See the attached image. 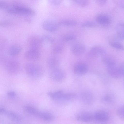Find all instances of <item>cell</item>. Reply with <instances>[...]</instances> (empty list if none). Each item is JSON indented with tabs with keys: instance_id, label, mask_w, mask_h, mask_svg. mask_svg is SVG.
<instances>
[{
	"instance_id": "obj_40",
	"label": "cell",
	"mask_w": 124,
	"mask_h": 124,
	"mask_svg": "<svg viewBox=\"0 0 124 124\" xmlns=\"http://www.w3.org/2000/svg\"><path fill=\"white\" fill-rule=\"evenodd\" d=\"M7 110L3 107H1L0 108V113L1 114H5Z\"/></svg>"
},
{
	"instance_id": "obj_23",
	"label": "cell",
	"mask_w": 124,
	"mask_h": 124,
	"mask_svg": "<svg viewBox=\"0 0 124 124\" xmlns=\"http://www.w3.org/2000/svg\"><path fill=\"white\" fill-rule=\"evenodd\" d=\"M25 111L30 114L37 116L39 111L36 108L30 105H26L24 107Z\"/></svg>"
},
{
	"instance_id": "obj_42",
	"label": "cell",
	"mask_w": 124,
	"mask_h": 124,
	"mask_svg": "<svg viewBox=\"0 0 124 124\" xmlns=\"http://www.w3.org/2000/svg\"></svg>"
},
{
	"instance_id": "obj_3",
	"label": "cell",
	"mask_w": 124,
	"mask_h": 124,
	"mask_svg": "<svg viewBox=\"0 0 124 124\" xmlns=\"http://www.w3.org/2000/svg\"><path fill=\"white\" fill-rule=\"evenodd\" d=\"M27 43L30 48L39 50L42 46L44 41L42 37L36 35L29 36L27 39Z\"/></svg>"
},
{
	"instance_id": "obj_30",
	"label": "cell",
	"mask_w": 124,
	"mask_h": 124,
	"mask_svg": "<svg viewBox=\"0 0 124 124\" xmlns=\"http://www.w3.org/2000/svg\"><path fill=\"white\" fill-rule=\"evenodd\" d=\"M73 1L77 5L81 7L87 6L89 3V1L87 0H74Z\"/></svg>"
},
{
	"instance_id": "obj_41",
	"label": "cell",
	"mask_w": 124,
	"mask_h": 124,
	"mask_svg": "<svg viewBox=\"0 0 124 124\" xmlns=\"http://www.w3.org/2000/svg\"><path fill=\"white\" fill-rule=\"evenodd\" d=\"M118 26L124 29V23H120L118 24Z\"/></svg>"
},
{
	"instance_id": "obj_13",
	"label": "cell",
	"mask_w": 124,
	"mask_h": 124,
	"mask_svg": "<svg viewBox=\"0 0 124 124\" xmlns=\"http://www.w3.org/2000/svg\"><path fill=\"white\" fill-rule=\"evenodd\" d=\"M106 70L108 74L114 78H118L121 76L119 67L116 65L107 66Z\"/></svg>"
},
{
	"instance_id": "obj_28",
	"label": "cell",
	"mask_w": 124,
	"mask_h": 124,
	"mask_svg": "<svg viewBox=\"0 0 124 124\" xmlns=\"http://www.w3.org/2000/svg\"><path fill=\"white\" fill-rule=\"evenodd\" d=\"M81 26L83 27L94 28L97 27V25L93 21H87L83 23Z\"/></svg>"
},
{
	"instance_id": "obj_6",
	"label": "cell",
	"mask_w": 124,
	"mask_h": 124,
	"mask_svg": "<svg viewBox=\"0 0 124 124\" xmlns=\"http://www.w3.org/2000/svg\"><path fill=\"white\" fill-rule=\"evenodd\" d=\"M50 77L54 81L61 82L65 78L66 74L62 70L58 68L52 70L50 73Z\"/></svg>"
},
{
	"instance_id": "obj_10",
	"label": "cell",
	"mask_w": 124,
	"mask_h": 124,
	"mask_svg": "<svg viewBox=\"0 0 124 124\" xmlns=\"http://www.w3.org/2000/svg\"><path fill=\"white\" fill-rule=\"evenodd\" d=\"M105 49L103 47L99 46H95L92 47L88 53L89 57L93 58H96L101 57L106 54Z\"/></svg>"
},
{
	"instance_id": "obj_32",
	"label": "cell",
	"mask_w": 124,
	"mask_h": 124,
	"mask_svg": "<svg viewBox=\"0 0 124 124\" xmlns=\"http://www.w3.org/2000/svg\"><path fill=\"white\" fill-rule=\"evenodd\" d=\"M117 114L120 118L122 119H124V105L118 108L117 111Z\"/></svg>"
},
{
	"instance_id": "obj_26",
	"label": "cell",
	"mask_w": 124,
	"mask_h": 124,
	"mask_svg": "<svg viewBox=\"0 0 124 124\" xmlns=\"http://www.w3.org/2000/svg\"><path fill=\"white\" fill-rule=\"evenodd\" d=\"M63 47L61 45L54 46L52 49V52L54 54H58L61 53L63 50Z\"/></svg>"
},
{
	"instance_id": "obj_15",
	"label": "cell",
	"mask_w": 124,
	"mask_h": 124,
	"mask_svg": "<svg viewBox=\"0 0 124 124\" xmlns=\"http://www.w3.org/2000/svg\"><path fill=\"white\" fill-rule=\"evenodd\" d=\"M84 46L80 43H76L73 44L71 47V51L75 55H79L83 54L85 51Z\"/></svg>"
},
{
	"instance_id": "obj_12",
	"label": "cell",
	"mask_w": 124,
	"mask_h": 124,
	"mask_svg": "<svg viewBox=\"0 0 124 124\" xmlns=\"http://www.w3.org/2000/svg\"><path fill=\"white\" fill-rule=\"evenodd\" d=\"M88 67L86 64L83 62H80L76 63L73 68L74 73L77 75H82L87 72Z\"/></svg>"
},
{
	"instance_id": "obj_31",
	"label": "cell",
	"mask_w": 124,
	"mask_h": 124,
	"mask_svg": "<svg viewBox=\"0 0 124 124\" xmlns=\"http://www.w3.org/2000/svg\"><path fill=\"white\" fill-rule=\"evenodd\" d=\"M43 41H45L50 43H53L54 42L53 38L51 36L47 34H45L42 37Z\"/></svg>"
},
{
	"instance_id": "obj_39",
	"label": "cell",
	"mask_w": 124,
	"mask_h": 124,
	"mask_svg": "<svg viewBox=\"0 0 124 124\" xmlns=\"http://www.w3.org/2000/svg\"><path fill=\"white\" fill-rule=\"evenodd\" d=\"M7 94L8 96L10 97H13L16 95V93L13 91H8L7 93Z\"/></svg>"
},
{
	"instance_id": "obj_14",
	"label": "cell",
	"mask_w": 124,
	"mask_h": 124,
	"mask_svg": "<svg viewBox=\"0 0 124 124\" xmlns=\"http://www.w3.org/2000/svg\"><path fill=\"white\" fill-rule=\"evenodd\" d=\"M96 20L98 23L103 25H110L112 22L110 17L104 14H101L97 15L96 17Z\"/></svg>"
},
{
	"instance_id": "obj_22",
	"label": "cell",
	"mask_w": 124,
	"mask_h": 124,
	"mask_svg": "<svg viewBox=\"0 0 124 124\" xmlns=\"http://www.w3.org/2000/svg\"><path fill=\"white\" fill-rule=\"evenodd\" d=\"M59 24L63 25L73 26L76 25L77 24V22L72 20H61L58 22Z\"/></svg>"
},
{
	"instance_id": "obj_29",
	"label": "cell",
	"mask_w": 124,
	"mask_h": 124,
	"mask_svg": "<svg viewBox=\"0 0 124 124\" xmlns=\"http://www.w3.org/2000/svg\"><path fill=\"white\" fill-rule=\"evenodd\" d=\"M76 38V36L74 35L68 34L63 36L62 37V39L63 41L67 42L73 40Z\"/></svg>"
},
{
	"instance_id": "obj_34",
	"label": "cell",
	"mask_w": 124,
	"mask_h": 124,
	"mask_svg": "<svg viewBox=\"0 0 124 124\" xmlns=\"http://www.w3.org/2000/svg\"><path fill=\"white\" fill-rule=\"evenodd\" d=\"M117 36L120 39L124 40V29L118 30L117 32Z\"/></svg>"
},
{
	"instance_id": "obj_37",
	"label": "cell",
	"mask_w": 124,
	"mask_h": 124,
	"mask_svg": "<svg viewBox=\"0 0 124 124\" xmlns=\"http://www.w3.org/2000/svg\"><path fill=\"white\" fill-rule=\"evenodd\" d=\"M107 1L106 0H96V3L99 6H103L106 3Z\"/></svg>"
},
{
	"instance_id": "obj_9",
	"label": "cell",
	"mask_w": 124,
	"mask_h": 124,
	"mask_svg": "<svg viewBox=\"0 0 124 124\" xmlns=\"http://www.w3.org/2000/svg\"><path fill=\"white\" fill-rule=\"evenodd\" d=\"M42 26L44 30L50 32H55L58 29L57 24L55 22L50 20H44L42 23Z\"/></svg>"
},
{
	"instance_id": "obj_20",
	"label": "cell",
	"mask_w": 124,
	"mask_h": 124,
	"mask_svg": "<svg viewBox=\"0 0 124 124\" xmlns=\"http://www.w3.org/2000/svg\"><path fill=\"white\" fill-rule=\"evenodd\" d=\"M21 48L19 45L14 44L10 47L9 52L10 54L12 56H16L19 54L21 51Z\"/></svg>"
},
{
	"instance_id": "obj_8",
	"label": "cell",
	"mask_w": 124,
	"mask_h": 124,
	"mask_svg": "<svg viewBox=\"0 0 124 124\" xmlns=\"http://www.w3.org/2000/svg\"><path fill=\"white\" fill-rule=\"evenodd\" d=\"M94 119L100 123L107 122L109 118V115L106 111L99 110L93 114Z\"/></svg>"
},
{
	"instance_id": "obj_4",
	"label": "cell",
	"mask_w": 124,
	"mask_h": 124,
	"mask_svg": "<svg viewBox=\"0 0 124 124\" xmlns=\"http://www.w3.org/2000/svg\"><path fill=\"white\" fill-rule=\"evenodd\" d=\"M76 117L78 121L85 123L89 122L94 119L93 114L86 111L79 112L77 114Z\"/></svg>"
},
{
	"instance_id": "obj_21",
	"label": "cell",
	"mask_w": 124,
	"mask_h": 124,
	"mask_svg": "<svg viewBox=\"0 0 124 124\" xmlns=\"http://www.w3.org/2000/svg\"><path fill=\"white\" fill-rule=\"evenodd\" d=\"M5 115L10 119L14 121L19 122L21 120V116L14 112L7 111Z\"/></svg>"
},
{
	"instance_id": "obj_5",
	"label": "cell",
	"mask_w": 124,
	"mask_h": 124,
	"mask_svg": "<svg viewBox=\"0 0 124 124\" xmlns=\"http://www.w3.org/2000/svg\"><path fill=\"white\" fill-rule=\"evenodd\" d=\"M80 100L83 104L89 106L93 103L94 98L93 95L92 93L89 92L85 91L80 94Z\"/></svg>"
},
{
	"instance_id": "obj_16",
	"label": "cell",
	"mask_w": 124,
	"mask_h": 124,
	"mask_svg": "<svg viewBox=\"0 0 124 124\" xmlns=\"http://www.w3.org/2000/svg\"><path fill=\"white\" fill-rule=\"evenodd\" d=\"M101 59L102 62L107 66L116 65L115 59L110 54H105L101 57Z\"/></svg>"
},
{
	"instance_id": "obj_25",
	"label": "cell",
	"mask_w": 124,
	"mask_h": 124,
	"mask_svg": "<svg viewBox=\"0 0 124 124\" xmlns=\"http://www.w3.org/2000/svg\"><path fill=\"white\" fill-rule=\"evenodd\" d=\"M110 45L115 49L120 50L124 51V46L118 42H111L109 43Z\"/></svg>"
},
{
	"instance_id": "obj_7",
	"label": "cell",
	"mask_w": 124,
	"mask_h": 124,
	"mask_svg": "<svg viewBox=\"0 0 124 124\" xmlns=\"http://www.w3.org/2000/svg\"><path fill=\"white\" fill-rule=\"evenodd\" d=\"M5 67L8 72L11 74H16L18 73L20 69V65L17 61L14 60H10L5 63Z\"/></svg>"
},
{
	"instance_id": "obj_35",
	"label": "cell",
	"mask_w": 124,
	"mask_h": 124,
	"mask_svg": "<svg viewBox=\"0 0 124 124\" xmlns=\"http://www.w3.org/2000/svg\"><path fill=\"white\" fill-rule=\"evenodd\" d=\"M12 25V23L8 21H3L0 23V26L3 27H7L11 26Z\"/></svg>"
},
{
	"instance_id": "obj_27",
	"label": "cell",
	"mask_w": 124,
	"mask_h": 124,
	"mask_svg": "<svg viewBox=\"0 0 124 124\" xmlns=\"http://www.w3.org/2000/svg\"><path fill=\"white\" fill-rule=\"evenodd\" d=\"M113 99V95L111 94L108 93L103 96L101 99V101L106 103H110Z\"/></svg>"
},
{
	"instance_id": "obj_19",
	"label": "cell",
	"mask_w": 124,
	"mask_h": 124,
	"mask_svg": "<svg viewBox=\"0 0 124 124\" xmlns=\"http://www.w3.org/2000/svg\"><path fill=\"white\" fill-rule=\"evenodd\" d=\"M64 93L62 90H60L54 93L49 92L47 95L53 100L57 101H62Z\"/></svg>"
},
{
	"instance_id": "obj_2",
	"label": "cell",
	"mask_w": 124,
	"mask_h": 124,
	"mask_svg": "<svg viewBox=\"0 0 124 124\" xmlns=\"http://www.w3.org/2000/svg\"><path fill=\"white\" fill-rule=\"evenodd\" d=\"M12 4L15 9L16 14L26 16H34L36 14L34 10L21 3L15 2Z\"/></svg>"
},
{
	"instance_id": "obj_24",
	"label": "cell",
	"mask_w": 124,
	"mask_h": 124,
	"mask_svg": "<svg viewBox=\"0 0 124 124\" xmlns=\"http://www.w3.org/2000/svg\"><path fill=\"white\" fill-rule=\"evenodd\" d=\"M76 97V94L73 93H64L62 101H69L74 100Z\"/></svg>"
},
{
	"instance_id": "obj_17",
	"label": "cell",
	"mask_w": 124,
	"mask_h": 124,
	"mask_svg": "<svg viewBox=\"0 0 124 124\" xmlns=\"http://www.w3.org/2000/svg\"><path fill=\"white\" fill-rule=\"evenodd\" d=\"M37 116L41 119L48 122L52 121L54 118L52 114L47 112L39 111Z\"/></svg>"
},
{
	"instance_id": "obj_18",
	"label": "cell",
	"mask_w": 124,
	"mask_h": 124,
	"mask_svg": "<svg viewBox=\"0 0 124 124\" xmlns=\"http://www.w3.org/2000/svg\"><path fill=\"white\" fill-rule=\"evenodd\" d=\"M47 64L49 67L52 70L58 68L59 64V61L56 57H51L47 60Z\"/></svg>"
},
{
	"instance_id": "obj_38",
	"label": "cell",
	"mask_w": 124,
	"mask_h": 124,
	"mask_svg": "<svg viewBox=\"0 0 124 124\" xmlns=\"http://www.w3.org/2000/svg\"><path fill=\"white\" fill-rule=\"evenodd\" d=\"M49 1L51 4L55 5H59L62 2L61 0H50Z\"/></svg>"
},
{
	"instance_id": "obj_11",
	"label": "cell",
	"mask_w": 124,
	"mask_h": 124,
	"mask_svg": "<svg viewBox=\"0 0 124 124\" xmlns=\"http://www.w3.org/2000/svg\"><path fill=\"white\" fill-rule=\"evenodd\" d=\"M24 56L28 60L35 61L39 59L40 54L38 49L30 48L25 52Z\"/></svg>"
},
{
	"instance_id": "obj_1",
	"label": "cell",
	"mask_w": 124,
	"mask_h": 124,
	"mask_svg": "<svg viewBox=\"0 0 124 124\" xmlns=\"http://www.w3.org/2000/svg\"><path fill=\"white\" fill-rule=\"evenodd\" d=\"M25 70L29 76L33 78H40L44 73L43 69L41 65L32 63L27 64L25 66Z\"/></svg>"
},
{
	"instance_id": "obj_33",
	"label": "cell",
	"mask_w": 124,
	"mask_h": 124,
	"mask_svg": "<svg viewBox=\"0 0 124 124\" xmlns=\"http://www.w3.org/2000/svg\"><path fill=\"white\" fill-rule=\"evenodd\" d=\"M115 2L118 7L124 11V0H116Z\"/></svg>"
},
{
	"instance_id": "obj_36",
	"label": "cell",
	"mask_w": 124,
	"mask_h": 124,
	"mask_svg": "<svg viewBox=\"0 0 124 124\" xmlns=\"http://www.w3.org/2000/svg\"><path fill=\"white\" fill-rule=\"evenodd\" d=\"M119 68L121 76L124 77V62L121 64Z\"/></svg>"
}]
</instances>
